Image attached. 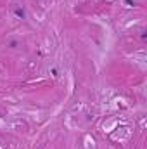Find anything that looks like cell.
<instances>
[{"label":"cell","mask_w":147,"mask_h":149,"mask_svg":"<svg viewBox=\"0 0 147 149\" xmlns=\"http://www.w3.org/2000/svg\"><path fill=\"white\" fill-rule=\"evenodd\" d=\"M14 14H16L19 19H24V17H26V12H24V9H21V7H16V9H14Z\"/></svg>","instance_id":"1"}]
</instances>
